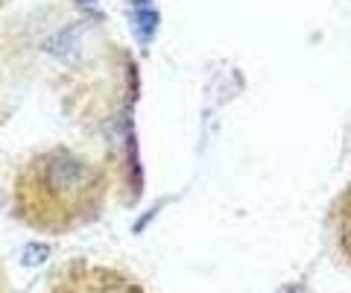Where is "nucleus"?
I'll list each match as a JSON object with an SVG mask.
<instances>
[{"instance_id":"f257e3e1","label":"nucleus","mask_w":351,"mask_h":293,"mask_svg":"<svg viewBox=\"0 0 351 293\" xmlns=\"http://www.w3.org/2000/svg\"><path fill=\"white\" fill-rule=\"evenodd\" d=\"M38 176H41V185L50 194H80L91 182V170H88L85 161L59 150V153H50L41 161Z\"/></svg>"},{"instance_id":"f03ea898","label":"nucleus","mask_w":351,"mask_h":293,"mask_svg":"<svg viewBox=\"0 0 351 293\" xmlns=\"http://www.w3.org/2000/svg\"><path fill=\"white\" fill-rule=\"evenodd\" d=\"M44 258H47V246H29L24 253V264L32 267V264H41Z\"/></svg>"},{"instance_id":"7ed1b4c3","label":"nucleus","mask_w":351,"mask_h":293,"mask_svg":"<svg viewBox=\"0 0 351 293\" xmlns=\"http://www.w3.org/2000/svg\"><path fill=\"white\" fill-rule=\"evenodd\" d=\"M346 249H348V253H351V220L346 223Z\"/></svg>"}]
</instances>
